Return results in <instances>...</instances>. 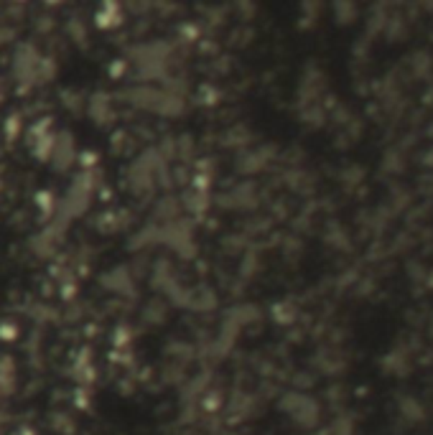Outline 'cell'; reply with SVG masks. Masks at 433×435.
Segmentation results:
<instances>
[{
	"label": "cell",
	"instance_id": "cell-2",
	"mask_svg": "<svg viewBox=\"0 0 433 435\" xmlns=\"http://www.w3.org/2000/svg\"><path fill=\"white\" fill-rule=\"evenodd\" d=\"M13 435H33V430H28V428H21V430H16Z\"/></svg>",
	"mask_w": 433,
	"mask_h": 435
},
{
	"label": "cell",
	"instance_id": "cell-1",
	"mask_svg": "<svg viewBox=\"0 0 433 435\" xmlns=\"http://www.w3.org/2000/svg\"><path fill=\"white\" fill-rule=\"evenodd\" d=\"M72 153H74V148H72V138H69V135H64L61 140H56L54 151H51V158H54L56 168H67V166L72 163V158H74Z\"/></svg>",
	"mask_w": 433,
	"mask_h": 435
}]
</instances>
